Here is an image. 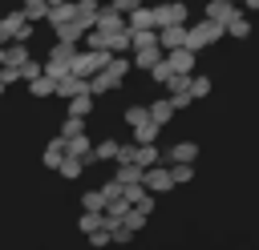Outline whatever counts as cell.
Segmentation results:
<instances>
[{"label": "cell", "mask_w": 259, "mask_h": 250, "mask_svg": "<svg viewBox=\"0 0 259 250\" xmlns=\"http://www.w3.org/2000/svg\"><path fill=\"white\" fill-rule=\"evenodd\" d=\"M121 222H125V226H130V230L138 234V230H146V222H150V214H146V210H138V206H130Z\"/></svg>", "instance_id": "f1b7e54d"}, {"label": "cell", "mask_w": 259, "mask_h": 250, "mask_svg": "<svg viewBox=\"0 0 259 250\" xmlns=\"http://www.w3.org/2000/svg\"><path fill=\"white\" fill-rule=\"evenodd\" d=\"M162 129H166V125H158V121L150 117V121H142V125H134V129H130V137H134V141L142 145V141H158V133H162Z\"/></svg>", "instance_id": "44dd1931"}, {"label": "cell", "mask_w": 259, "mask_h": 250, "mask_svg": "<svg viewBox=\"0 0 259 250\" xmlns=\"http://www.w3.org/2000/svg\"><path fill=\"white\" fill-rule=\"evenodd\" d=\"M227 36H231V40H247V36H251V16L239 12V16L227 24Z\"/></svg>", "instance_id": "d4e9b609"}, {"label": "cell", "mask_w": 259, "mask_h": 250, "mask_svg": "<svg viewBox=\"0 0 259 250\" xmlns=\"http://www.w3.org/2000/svg\"><path fill=\"white\" fill-rule=\"evenodd\" d=\"M109 48H85V52H77L73 56V73H81V77H93V73H101L105 65H109Z\"/></svg>", "instance_id": "7a4b0ae2"}, {"label": "cell", "mask_w": 259, "mask_h": 250, "mask_svg": "<svg viewBox=\"0 0 259 250\" xmlns=\"http://www.w3.org/2000/svg\"><path fill=\"white\" fill-rule=\"evenodd\" d=\"M158 36H162V48H166V52H170V48H182V44L190 40V24H162Z\"/></svg>", "instance_id": "ba28073f"}, {"label": "cell", "mask_w": 259, "mask_h": 250, "mask_svg": "<svg viewBox=\"0 0 259 250\" xmlns=\"http://www.w3.org/2000/svg\"><path fill=\"white\" fill-rule=\"evenodd\" d=\"M65 20H77V0H65V4H53L49 8V24H65Z\"/></svg>", "instance_id": "ffe728a7"}, {"label": "cell", "mask_w": 259, "mask_h": 250, "mask_svg": "<svg viewBox=\"0 0 259 250\" xmlns=\"http://www.w3.org/2000/svg\"><path fill=\"white\" fill-rule=\"evenodd\" d=\"M166 60H170V69H174V73H194V69H198V48H190V44L170 48V52H166Z\"/></svg>", "instance_id": "5b68a950"}, {"label": "cell", "mask_w": 259, "mask_h": 250, "mask_svg": "<svg viewBox=\"0 0 259 250\" xmlns=\"http://www.w3.org/2000/svg\"><path fill=\"white\" fill-rule=\"evenodd\" d=\"M4 65H8V56H4V44H0V69H4Z\"/></svg>", "instance_id": "d590c367"}, {"label": "cell", "mask_w": 259, "mask_h": 250, "mask_svg": "<svg viewBox=\"0 0 259 250\" xmlns=\"http://www.w3.org/2000/svg\"><path fill=\"white\" fill-rule=\"evenodd\" d=\"M142 181H146V190H154L158 198H162V194H170V190L178 185V181H174V169H170V161H158V165H150Z\"/></svg>", "instance_id": "3957f363"}, {"label": "cell", "mask_w": 259, "mask_h": 250, "mask_svg": "<svg viewBox=\"0 0 259 250\" xmlns=\"http://www.w3.org/2000/svg\"><path fill=\"white\" fill-rule=\"evenodd\" d=\"M89 89V77H81V73H65L61 81H57V101H69V97H77V93H85Z\"/></svg>", "instance_id": "30bf717a"}, {"label": "cell", "mask_w": 259, "mask_h": 250, "mask_svg": "<svg viewBox=\"0 0 259 250\" xmlns=\"http://www.w3.org/2000/svg\"><path fill=\"white\" fill-rule=\"evenodd\" d=\"M20 69H24V81H32L36 73H45V60H36V56H28V60H24Z\"/></svg>", "instance_id": "d6a6232c"}, {"label": "cell", "mask_w": 259, "mask_h": 250, "mask_svg": "<svg viewBox=\"0 0 259 250\" xmlns=\"http://www.w3.org/2000/svg\"><path fill=\"white\" fill-rule=\"evenodd\" d=\"M170 77H174V69H170V60H158V65L150 69V81H154V85H166Z\"/></svg>", "instance_id": "1f68e13d"}, {"label": "cell", "mask_w": 259, "mask_h": 250, "mask_svg": "<svg viewBox=\"0 0 259 250\" xmlns=\"http://www.w3.org/2000/svg\"><path fill=\"white\" fill-rule=\"evenodd\" d=\"M85 169H89V161H85V157H73V153H69V157H65L61 165H57V173H61L65 181H77V177H81Z\"/></svg>", "instance_id": "ac0fdd59"}, {"label": "cell", "mask_w": 259, "mask_h": 250, "mask_svg": "<svg viewBox=\"0 0 259 250\" xmlns=\"http://www.w3.org/2000/svg\"><path fill=\"white\" fill-rule=\"evenodd\" d=\"M65 157H69V137H65V133H57V137H53V141H49V145L40 149V165L57 169V165H61Z\"/></svg>", "instance_id": "52a82bcc"}, {"label": "cell", "mask_w": 259, "mask_h": 250, "mask_svg": "<svg viewBox=\"0 0 259 250\" xmlns=\"http://www.w3.org/2000/svg\"><path fill=\"white\" fill-rule=\"evenodd\" d=\"M158 60H166V48L162 44H146V48H134V69H154Z\"/></svg>", "instance_id": "7c38bea8"}, {"label": "cell", "mask_w": 259, "mask_h": 250, "mask_svg": "<svg viewBox=\"0 0 259 250\" xmlns=\"http://www.w3.org/2000/svg\"><path fill=\"white\" fill-rule=\"evenodd\" d=\"M93 109H97L93 89H85V93H77V97H69V101H65V113H73V117H89Z\"/></svg>", "instance_id": "4fadbf2b"}, {"label": "cell", "mask_w": 259, "mask_h": 250, "mask_svg": "<svg viewBox=\"0 0 259 250\" xmlns=\"http://www.w3.org/2000/svg\"><path fill=\"white\" fill-rule=\"evenodd\" d=\"M166 161H198V141H190V137L174 141V145L166 149Z\"/></svg>", "instance_id": "2e32d148"}, {"label": "cell", "mask_w": 259, "mask_h": 250, "mask_svg": "<svg viewBox=\"0 0 259 250\" xmlns=\"http://www.w3.org/2000/svg\"><path fill=\"white\" fill-rule=\"evenodd\" d=\"M130 16V28H158V12H154V4H138L134 12H125Z\"/></svg>", "instance_id": "5bb4252c"}, {"label": "cell", "mask_w": 259, "mask_h": 250, "mask_svg": "<svg viewBox=\"0 0 259 250\" xmlns=\"http://www.w3.org/2000/svg\"><path fill=\"white\" fill-rule=\"evenodd\" d=\"M97 12H101V4H97V0H77V20H81L85 28H93V24H97Z\"/></svg>", "instance_id": "cb8c5ba5"}, {"label": "cell", "mask_w": 259, "mask_h": 250, "mask_svg": "<svg viewBox=\"0 0 259 250\" xmlns=\"http://www.w3.org/2000/svg\"><path fill=\"white\" fill-rule=\"evenodd\" d=\"M121 121H125L130 129H134V125H142V121H150V105H138V101H134V105H125V109H121Z\"/></svg>", "instance_id": "603a6c76"}, {"label": "cell", "mask_w": 259, "mask_h": 250, "mask_svg": "<svg viewBox=\"0 0 259 250\" xmlns=\"http://www.w3.org/2000/svg\"><path fill=\"white\" fill-rule=\"evenodd\" d=\"M243 12V4H235V0H206V12L202 16H210V20H223V24H231L235 16Z\"/></svg>", "instance_id": "8fae6325"}, {"label": "cell", "mask_w": 259, "mask_h": 250, "mask_svg": "<svg viewBox=\"0 0 259 250\" xmlns=\"http://www.w3.org/2000/svg\"><path fill=\"white\" fill-rule=\"evenodd\" d=\"M8 40H12V28H8V20L0 16V44H8Z\"/></svg>", "instance_id": "836d02e7"}, {"label": "cell", "mask_w": 259, "mask_h": 250, "mask_svg": "<svg viewBox=\"0 0 259 250\" xmlns=\"http://www.w3.org/2000/svg\"><path fill=\"white\" fill-rule=\"evenodd\" d=\"M61 133H65V137H77V133H85V117H73V113H65V121H61Z\"/></svg>", "instance_id": "4dcf8cb0"}, {"label": "cell", "mask_w": 259, "mask_h": 250, "mask_svg": "<svg viewBox=\"0 0 259 250\" xmlns=\"http://www.w3.org/2000/svg\"><path fill=\"white\" fill-rule=\"evenodd\" d=\"M121 81H125V77H117L113 69H101V73L89 77V89H93V97H109V93L121 89Z\"/></svg>", "instance_id": "8992f818"}, {"label": "cell", "mask_w": 259, "mask_h": 250, "mask_svg": "<svg viewBox=\"0 0 259 250\" xmlns=\"http://www.w3.org/2000/svg\"><path fill=\"white\" fill-rule=\"evenodd\" d=\"M105 206H109V198H105V190H101V185L81 194V210H105Z\"/></svg>", "instance_id": "484cf974"}, {"label": "cell", "mask_w": 259, "mask_h": 250, "mask_svg": "<svg viewBox=\"0 0 259 250\" xmlns=\"http://www.w3.org/2000/svg\"><path fill=\"white\" fill-rule=\"evenodd\" d=\"M4 93H8V85H4V81H0V101H4Z\"/></svg>", "instance_id": "8d00e7d4"}, {"label": "cell", "mask_w": 259, "mask_h": 250, "mask_svg": "<svg viewBox=\"0 0 259 250\" xmlns=\"http://www.w3.org/2000/svg\"><path fill=\"white\" fill-rule=\"evenodd\" d=\"M243 8L247 12H259V0H243Z\"/></svg>", "instance_id": "e575fe53"}, {"label": "cell", "mask_w": 259, "mask_h": 250, "mask_svg": "<svg viewBox=\"0 0 259 250\" xmlns=\"http://www.w3.org/2000/svg\"><path fill=\"white\" fill-rule=\"evenodd\" d=\"M117 153H121V141H117V137H101V141L93 145V161H89V165H97V161H117Z\"/></svg>", "instance_id": "e0dca14e"}, {"label": "cell", "mask_w": 259, "mask_h": 250, "mask_svg": "<svg viewBox=\"0 0 259 250\" xmlns=\"http://www.w3.org/2000/svg\"><path fill=\"white\" fill-rule=\"evenodd\" d=\"M28 97H32V101H53V97H57V77L36 73V77L28 81Z\"/></svg>", "instance_id": "9c48e42d"}, {"label": "cell", "mask_w": 259, "mask_h": 250, "mask_svg": "<svg viewBox=\"0 0 259 250\" xmlns=\"http://www.w3.org/2000/svg\"><path fill=\"white\" fill-rule=\"evenodd\" d=\"M223 36H227V24H223V20H210V16H202L198 24H190V40H186V44L202 52V48H210V44H219Z\"/></svg>", "instance_id": "6da1fadb"}, {"label": "cell", "mask_w": 259, "mask_h": 250, "mask_svg": "<svg viewBox=\"0 0 259 250\" xmlns=\"http://www.w3.org/2000/svg\"><path fill=\"white\" fill-rule=\"evenodd\" d=\"M93 145H97V141H89V133H77V137H69V153H73V157H85V161H93Z\"/></svg>", "instance_id": "7402d4cb"}, {"label": "cell", "mask_w": 259, "mask_h": 250, "mask_svg": "<svg viewBox=\"0 0 259 250\" xmlns=\"http://www.w3.org/2000/svg\"><path fill=\"white\" fill-rule=\"evenodd\" d=\"M113 177H117L121 185H130V181H142V177H146V165H138V161H117Z\"/></svg>", "instance_id": "d6986e66"}, {"label": "cell", "mask_w": 259, "mask_h": 250, "mask_svg": "<svg viewBox=\"0 0 259 250\" xmlns=\"http://www.w3.org/2000/svg\"><path fill=\"white\" fill-rule=\"evenodd\" d=\"M170 169H174V181L178 185H190L194 181V161H170Z\"/></svg>", "instance_id": "83f0119b"}, {"label": "cell", "mask_w": 259, "mask_h": 250, "mask_svg": "<svg viewBox=\"0 0 259 250\" xmlns=\"http://www.w3.org/2000/svg\"><path fill=\"white\" fill-rule=\"evenodd\" d=\"M20 8H24L32 20H49V8H53V0H20Z\"/></svg>", "instance_id": "4316f807"}, {"label": "cell", "mask_w": 259, "mask_h": 250, "mask_svg": "<svg viewBox=\"0 0 259 250\" xmlns=\"http://www.w3.org/2000/svg\"><path fill=\"white\" fill-rule=\"evenodd\" d=\"M174 113H178V105H174V97L166 93V97H158V101H150V117L158 121V125H170L174 121Z\"/></svg>", "instance_id": "9a60e30c"}, {"label": "cell", "mask_w": 259, "mask_h": 250, "mask_svg": "<svg viewBox=\"0 0 259 250\" xmlns=\"http://www.w3.org/2000/svg\"><path fill=\"white\" fill-rule=\"evenodd\" d=\"M190 89H194V97L202 101V97H210V93H214V81H210L206 73H194V81H190Z\"/></svg>", "instance_id": "f546056e"}, {"label": "cell", "mask_w": 259, "mask_h": 250, "mask_svg": "<svg viewBox=\"0 0 259 250\" xmlns=\"http://www.w3.org/2000/svg\"><path fill=\"white\" fill-rule=\"evenodd\" d=\"M154 12H158V28H162V24H186V20H190V8H186L182 0L154 4Z\"/></svg>", "instance_id": "277c9868"}]
</instances>
